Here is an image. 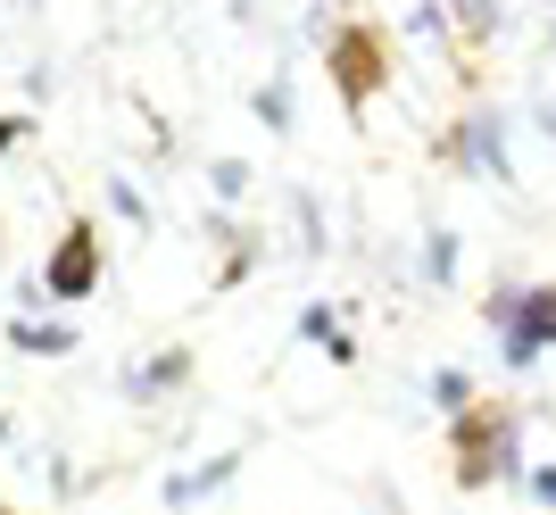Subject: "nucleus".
Wrapping results in <instances>:
<instances>
[{"mask_svg": "<svg viewBox=\"0 0 556 515\" xmlns=\"http://www.w3.org/2000/svg\"><path fill=\"white\" fill-rule=\"evenodd\" d=\"M250 109H257V125H266V134H300V92H291V75L257 84V92H250Z\"/></svg>", "mask_w": 556, "mask_h": 515, "instance_id": "9d476101", "label": "nucleus"}, {"mask_svg": "<svg viewBox=\"0 0 556 515\" xmlns=\"http://www.w3.org/2000/svg\"><path fill=\"white\" fill-rule=\"evenodd\" d=\"M75 341H84V332H75L67 316H9V350L17 357H75Z\"/></svg>", "mask_w": 556, "mask_h": 515, "instance_id": "423d86ee", "label": "nucleus"}, {"mask_svg": "<svg viewBox=\"0 0 556 515\" xmlns=\"http://www.w3.org/2000/svg\"><path fill=\"white\" fill-rule=\"evenodd\" d=\"M482 325L498 332V357L515 375L540 366V350H556V282H490L482 291Z\"/></svg>", "mask_w": 556, "mask_h": 515, "instance_id": "7ed1b4c3", "label": "nucleus"}, {"mask_svg": "<svg viewBox=\"0 0 556 515\" xmlns=\"http://www.w3.org/2000/svg\"><path fill=\"white\" fill-rule=\"evenodd\" d=\"M441 166L448 175H465V184H515V159H507V117L490 109V100H473V109H457V117L441 125Z\"/></svg>", "mask_w": 556, "mask_h": 515, "instance_id": "20e7f679", "label": "nucleus"}, {"mask_svg": "<svg viewBox=\"0 0 556 515\" xmlns=\"http://www.w3.org/2000/svg\"><path fill=\"white\" fill-rule=\"evenodd\" d=\"M25 9H34V0H25Z\"/></svg>", "mask_w": 556, "mask_h": 515, "instance_id": "6ab92c4d", "label": "nucleus"}, {"mask_svg": "<svg viewBox=\"0 0 556 515\" xmlns=\"http://www.w3.org/2000/svg\"><path fill=\"white\" fill-rule=\"evenodd\" d=\"M25 134H34V117H25V109H0V159H9Z\"/></svg>", "mask_w": 556, "mask_h": 515, "instance_id": "dca6fc26", "label": "nucleus"}, {"mask_svg": "<svg viewBox=\"0 0 556 515\" xmlns=\"http://www.w3.org/2000/svg\"><path fill=\"white\" fill-rule=\"evenodd\" d=\"M0 441H9V416H0Z\"/></svg>", "mask_w": 556, "mask_h": 515, "instance_id": "a211bd4d", "label": "nucleus"}, {"mask_svg": "<svg viewBox=\"0 0 556 515\" xmlns=\"http://www.w3.org/2000/svg\"><path fill=\"white\" fill-rule=\"evenodd\" d=\"M109 209H116V216H134V225H150V200H141L134 175H109Z\"/></svg>", "mask_w": 556, "mask_h": 515, "instance_id": "2eb2a0df", "label": "nucleus"}, {"mask_svg": "<svg viewBox=\"0 0 556 515\" xmlns=\"http://www.w3.org/2000/svg\"><path fill=\"white\" fill-rule=\"evenodd\" d=\"M100 275H109V250H100V225L92 216H67L59 225V241H50V266H42V291L59 307H84L100 291Z\"/></svg>", "mask_w": 556, "mask_h": 515, "instance_id": "39448f33", "label": "nucleus"}, {"mask_svg": "<svg viewBox=\"0 0 556 515\" xmlns=\"http://www.w3.org/2000/svg\"><path fill=\"white\" fill-rule=\"evenodd\" d=\"M473 399H482V382L465 375V366H441V375H432V407H441V416H465Z\"/></svg>", "mask_w": 556, "mask_h": 515, "instance_id": "f8f14e48", "label": "nucleus"}, {"mask_svg": "<svg viewBox=\"0 0 556 515\" xmlns=\"http://www.w3.org/2000/svg\"><path fill=\"white\" fill-rule=\"evenodd\" d=\"M184 382H191V350H184V341L125 366V391H134V399H166V391H184Z\"/></svg>", "mask_w": 556, "mask_h": 515, "instance_id": "0eeeda50", "label": "nucleus"}, {"mask_svg": "<svg viewBox=\"0 0 556 515\" xmlns=\"http://www.w3.org/2000/svg\"><path fill=\"white\" fill-rule=\"evenodd\" d=\"M325 75H332V92H341L349 117H366L374 100L391 92V25H374V17H341L325 34Z\"/></svg>", "mask_w": 556, "mask_h": 515, "instance_id": "f03ea898", "label": "nucleus"}, {"mask_svg": "<svg viewBox=\"0 0 556 515\" xmlns=\"http://www.w3.org/2000/svg\"><path fill=\"white\" fill-rule=\"evenodd\" d=\"M424 282H457V225L424 234Z\"/></svg>", "mask_w": 556, "mask_h": 515, "instance_id": "ddd939ff", "label": "nucleus"}, {"mask_svg": "<svg viewBox=\"0 0 556 515\" xmlns=\"http://www.w3.org/2000/svg\"><path fill=\"white\" fill-rule=\"evenodd\" d=\"M232 466H241V457H232V449H225V457H208V466H200V474H175V482H166V507H191V499L225 491V482H232Z\"/></svg>", "mask_w": 556, "mask_h": 515, "instance_id": "9b49d317", "label": "nucleus"}, {"mask_svg": "<svg viewBox=\"0 0 556 515\" xmlns=\"http://www.w3.org/2000/svg\"><path fill=\"white\" fill-rule=\"evenodd\" d=\"M441 9H448V34H457V59H482L490 34L507 25V9H498V0H441Z\"/></svg>", "mask_w": 556, "mask_h": 515, "instance_id": "6e6552de", "label": "nucleus"}, {"mask_svg": "<svg viewBox=\"0 0 556 515\" xmlns=\"http://www.w3.org/2000/svg\"><path fill=\"white\" fill-rule=\"evenodd\" d=\"M523 491L540 499V507H556V466H540V474H523Z\"/></svg>", "mask_w": 556, "mask_h": 515, "instance_id": "f3484780", "label": "nucleus"}, {"mask_svg": "<svg viewBox=\"0 0 556 515\" xmlns=\"http://www.w3.org/2000/svg\"><path fill=\"white\" fill-rule=\"evenodd\" d=\"M208 191L216 200H241L250 191V159H208Z\"/></svg>", "mask_w": 556, "mask_h": 515, "instance_id": "4468645a", "label": "nucleus"}, {"mask_svg": "<svg viewBox=\"0 0 556 515\" xmlns=\"http://www.w3.org/2000/svg\"><path fill=\"white\" fill-rule=\"evenodd\" d=\"M300 332H307V341H316V350H325V357H341V366H357V341H349V332H341V307H332V300H307V307H300Z\"/></svg>", "mask_w": 556, "mask_h": 515, "instance_id": "1a4fd4ad", "label": "nucleus"}, {"mask_svg": "<svg viewBox=\"0 0 556 515\" xmlns=\"http://www.w3.org/2000/svg\"><path fill=\"white\" fill-rule=\"evenodd\" d=\"M523 466V407L515 399H473L465 416H448V482L457 491H490V482H515Z\"/></svg>", "mask_w": 556, "mask_h": 515, "instance_id": "f257e3e1", "label": "nucleus"}]
</instances>
